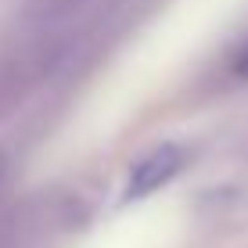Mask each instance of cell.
<instances>
[{"label":"cell","instance_id":"1","mask_svg":"<svg viewBox=\"0 0 248 248\" xmlns=\"http://www.w3.org/2000/svg\"><path fill=\"white\" fill-rule=\"evenodd\" d=\"M115 0H22L0 25V126L93 47Z\"/></svg>","mask_w":248,"mask_h":248},{"label":"cell","instance_id":"2","mask_svg":"<svg viewBox=\"0 0 248 248\" xmlns=\"http://www.w3.org/2000/svg\"><path fill=\"white\" fill-rule=\"evenodd\" d=\"M72 223V205L62 198H32L0 212V248H50Z\"/></svg>","mask_w":248,"mask_h":248},{"label":"cell","instance_id":"3","mask_svg":"<svg viewBox=\"0 0 248 248\" xmlns=\"http://www.w3.org/2000/svg\"><path fill=\"white\" fill-rule=\"evenodd\" d=\"M184 162H187V151L180 148V144H162V148L148 151V155H144V158L130 169V180H126V198H144V194L166 187V184L184 169Z\"/></svg>","mask_w":248,"mask_h":248},{"label":"cell","instance_id":"4","mask_svg":"<svg viewBox=\"0 0 248 248\" xmlns=\"http://www.w3.org/2000/svg\"><path fill=\"white\" fill-rule=\"evenodd\" d=\"M0 162H4V158H0ZM0 169H4V166H0Z\"/></svg>","mask_w":248,"mask_h":248}]
</instances>
